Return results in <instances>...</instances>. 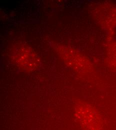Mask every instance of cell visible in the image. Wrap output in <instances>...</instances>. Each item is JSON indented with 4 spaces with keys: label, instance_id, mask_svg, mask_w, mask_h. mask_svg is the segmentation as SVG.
<instances>
[{
    "label": "cell",
    "instance_id": "cell-1",
    "mask_svg": "<svg viewBox=\"0 0 116 130\" xmlns=\"http://www.w3.org/2000/svg\"><path fill=\"white\" fill-rule=\"evenodd\" d=\"M13 59L17 66L25 71H33L40 66L39 56L33 49L25 45H19L14 50Z\"/></svg>",
    "mask_w": 116,
    "mask_h": 130
}]
</instances>
